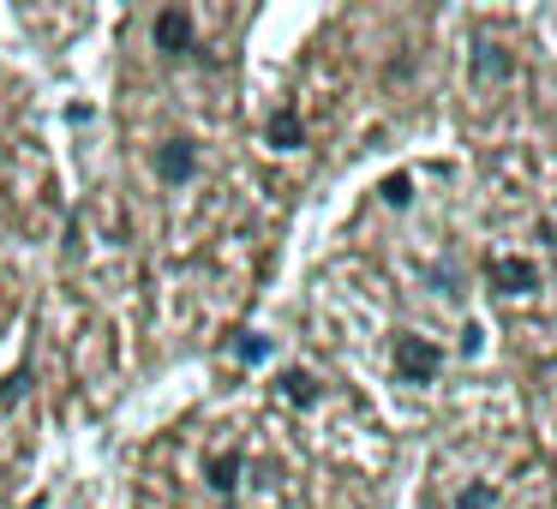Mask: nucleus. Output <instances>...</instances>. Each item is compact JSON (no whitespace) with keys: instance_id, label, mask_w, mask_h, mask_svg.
I'll return each mask as SVG.
<instances>
[{"instance_id":"f257e3e1","label":"nucleus","mask_w":557,"mask_h":509,"mask_svg":"<svg viewBox=\"0 0 557 509\" xmlns=\"http://www.w3.org/2000/svg\"><path fill=\"white\" fill-rule=\"evenodd\" d=\"M396 365H401V377H408V384H432L437 348L425 336H396Z\"/></svg>"},{"instance_id":"f03ea898","label":"nucleus","mask_w":557,"mask_h":509,"mask_svg":"<svg viewBox=\"0 0 557 509\" xmlns=\"http://www.w3.org/2000/svg\"><path fill=\"white\" fill-rule=\"evenodd\" d=\"M150 37H157L162 54H186V49H193V13H186V7H169V13H157Z\"/></svg>"},{"instance_id":"7ed1b4c3","label":"nucleus","mask_w":557,"mask_h":509,"mask_svg":"<svg viewBox=\"0 0 557 509\" xmlns=\"http://www.w3.org/2000/svg\"><path fill=\"white\" fill-rule=\"evenodd\" d=\"M193 169H198V150H193V138H169V145L157 150V174H162L169 186L193 181Z\"/></svg>"},{"instance_id":"20e7f679","label":"nucleus","mask_w":557,"mask_h":509,"mask_svg":"<svg viewBox=\"0 0 557 509\" xmlns=\"http://www.w3.org/2000/svg\"><path fill=\"white\" fill-rule=\"evenodd\" d=\"M492 282H497V288H509V294H528L533 282H540V270H533L528 258H497V264H492Z\"/></svg>"},{"instance_id":"39448f33","label":"nucleus","mask_w":557,"mask_h":509,"mask_svg":"<svg viewBox=\"0 0 557 509\" xmlns=\"http://www.w3.org/2000/svg\"><path fill=\"white\" fill-rule=\"evenodd\" d=\"M270 145H282V150L300 145V114H294V109H276V114H270Z\"/></svg>"},{"instance_id":"423d86ee","label":"nucleus","mask_w":557,"mask_h":509,"mask_svg":"<svg viewBox=\"0 0 557 509\" xmlns=\"http://www.w3.org/2000/svg\"><path fill=\"white\" fill-rule=\"evenodd\" d=\"M234 485H240V456H216V461H210V492L228 497Z\"/></svg>"},{"instance_id":"0eeeda50","label":"nucleus","mask_w":557,"mask_h":509,"mask_svg":"<svg viewBox=\"0 0 557 509\" xmlns=\"http://www.w3.org/2000/svg\"><path fill=\"white\" fill-rule=\"evenodd\" d=\"M473 66H480V78H509V54L497 49V42H480V54H473Z\"/></svg>"},{"instance_id":"6e6552de","label":"nucleus","mask_w":557,"mask_h":509,"mask_svg":"<svg viewBox=\"0 0 557 509\" xmlns=\"http://www.w3.org/2000/svg\"><path fill=\"white\" fill-rule=\"evenodd\" d=\"M282 396L300 401V408H312V401H318V384H312L306 372H288V377H282Z\"/></svg>"},{"instance_id":"1a4fd4ad","label":"nucleus","mask_w":557,"mask_h":509,"mask_svg":"<svg viewBox=\"0 0 557 509\" xmlns=\"http://www.w3.org/2000/svg\"><path fill=\"white\" fill-rule=\"evenodd\" d=\"M234 353H240V360H264L270 342H264V336H240V342H234Z\"/></svg>"},{"instance_id":"9d476101","label":"nucleus","mask_w":557,"mask_h":509,"mask_svg":"<svg viewBox=\"0 0 557 509\" xmlns=\"http://www.w3.org/2000/svg\"><path fill=\"white\" fill-rule=\"evenodd\" d=\"M456 509H492V492H485V485H468V492L456 497Z\"/></svg>"},{"instance_id":"9b49d317","label":"nucleus","mask_w":557,"mask_h":509,"mask_svg":"<svg viewBox=\"0 0 557 509\" xmlns=\"http://www.w3.org/2000/svg\"><path fill=\"white\" fill-rule=\"evenodd\" d=\"M384 198H389V204H408V198H413V181H408V174H396V181L384 186Z\"/></svg>"}]
</instances>
